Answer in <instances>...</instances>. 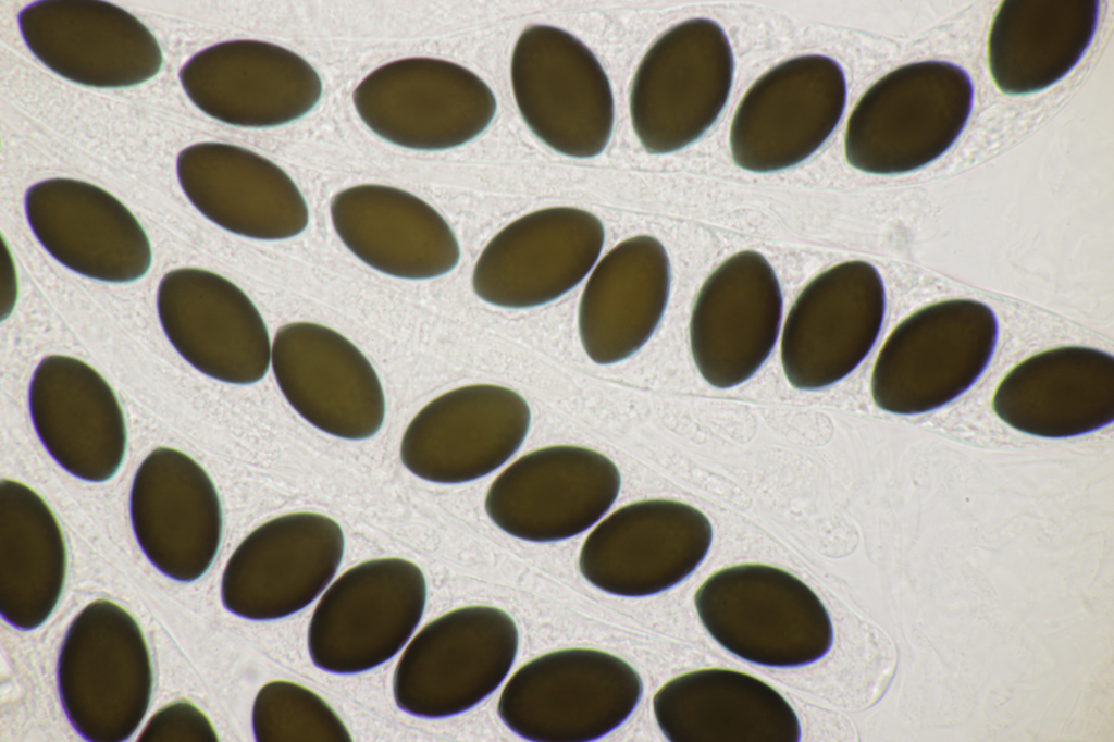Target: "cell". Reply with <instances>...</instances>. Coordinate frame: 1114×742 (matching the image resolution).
I'll list each match as a JSON object with an SVG mask.
<instances>
[{"mask_svg":"<svg viewBox=\"0 0 1114 742\" xmlns=\"http://www.w3.org/2000/svg\"><path fill=\"white\" fill-rule=\"evenodd\" d=\"M973 104L974 85L961 66L937 60L902 65L855 104L844 137L846 160L882 175L924 168L955 143Z\"/></svg>","mask_w":1114,"mask_h":742,"instance_id":"1","label":"cell"},{"mask_svg":"<svg viewBox=\"0 0 1114 742\" xmlns=\"http://www.w3.org/2000/svg\"><path fill=\"white\" fill-rule=\"evenodd\" d=\"M694 605L718 644L757 665L805 666L822 658L832 645L831 619L820 598L802 580L773 566L720 569L698 586Z\"/></svg>","mask_w":1114,"mask_h":742,"instance_id":"2","label":"cell"},{"mask_svg":"<svg viewBox=\"0 0 1114 742\" xmlns=\"http://www.w3.org/2000/svg\"><path fill=\"white\" fill-rule=\"evenodd\" d=\"M998 335L994 312L978 300H943L915 311L878 354L870 382L876 406L895 415L945 406L983 373Z\"/></svg>","mask_w":1114,"mask_h":742,"instance_id":"3","label":"cell"},{"mask_svg":"<svg viewBox=\"0 0 1114 742\" xmlns=\"http://www.w3.org/2000/svg\"><path fill=\"white\" fill-rule=\"evenodd\" d=\"M642 693L640 675L618 656L566 648L521 666L505 684L497 713L529 741L586 742L622 725Z\"/></svg>","mask_w":1114,"mask_h":742,"instance_id":"4","label":"cell"},{"mask_svg":"<svg viewBox=\"0 0 1114 742\" xmlns=\"http://www.w3.org/2000/svg\"><path fill=\"white\" fill-rule=\"evenodd\" d=\"M57 677L64 712L84 739H128L152 690L149 652L135 619L110 601L87 605L65 634Z\"/></svg>","mask_w":1114,"mask_h":742,"instance_id":"5","label":"cell"},{"mask_svg":"<svg viewBox=\"0 0 1114 742\" xmlns=\"http://www.w3.org/2000/svg\"><path fill=\"white\" fill-rule=\"evenodd\" d=\"M733 53L725 30L708 18L684 21L647 50L630 89L632 127L649 153H669L698 139L727 103Z\"/></svg>","mask_w":1114,"mask_h":742,"instance_id":"6","label":"cell"},{"mask_svg":"<svg viewBox=\"0 0 1114 742\" xmlns=\"http://www.w3.org/2000/svg\"><path fill=\"white\" fill-rule=\"evenodd\" d=\"M518 646L517 626L504 610H450L426 623L403 652L393 679L396 705L428 719L469 710L504 681Z\"/></svg>","mask_w":1114,"mask_h":742,"instance_id":"7","label":"cell"},{"mask_svg":"<svg viewBox=\"0 0 1114 742\" xmlns=\"http://www.w3.org/2000/svg\"><path fill=\"white\" fill-rule=\"evenodd\" d=\"M510 77L523 121L545 145L578 159L604 151L614 128V95L602 64L579 38L550 25L527 27L512 51Z\"/></svg>","mask_w":1114,"mask_h":742,"instance_id":"8","label":"cell"},{"mask_svg":"<svg viewBox=\"0 0 1114 742\" xmlns=\"http://www.w3.org/2000/svg\"><path fill=\"white\" fill-rule=\"evenodd\" d=\"M425 602L424 574L410 560L377 558L349 568L313 610L308 629L312 663L338 675L384 664L410 639Z\"/></svg>","mask_w":1114,"mask_h":742,"instance_id":"9","label":"cell"},{"mask_svg":"<svg viewBox=\"0 0 1114 742\" xmlns=\"http://www.w3.org/2000/svg\"><path fill=\"white\" fill-rule=\"evenodd\" d=\"M352 101L379 137L422 151L447 150L474 139L496 112L495 96L479 75L430 57L379 66L358 84Z\"/></svg>","mask_w":1114,"mask_h":742,"instance_id":"10","label":"cell"},{"mask_svg":"<svg viewBox=\"0 0 1114 742\" xmlns=\"http://www.w3.org/2000/svg\"><path fill=\"white\" fill-rule=\"evenodd\" d=\"M845 100V76L833 59L807 54L778 64L737 108L729 138L734 162L753 172L802 162L831 135Z\"/></svg>","mask_w":1114,"mask_h":742,"instance_id":"11","label":"cell"},{"mask_svg":"<svg viewBox=\"0 0 1114 742\" xmlns=\"http://www.w3.org/2000/svg\"><path fill=\"white\" fill-rule=\"evenodd\" d=\"M884 311V285L872 264L846 261L817 275L784 322L781 363L790 384L813 391L849 375L875 345Z\"/></svg>","mask_w":1114,"mask_h":742,"instance_id":"12","label":"cell"},{"mask_svg":"<svg viewBox=\"0 0 1114 742\" xmlns=\"http://www.w3.org/2000/svg\"><path fill=\"white\" fill-rule=\"evenodd\" d=\"M344 546L341 525L325 515L301 511L273 518L231 555L222 574V603L250 620L294 615L331 582Z\"/></svg>","mask_w":1114,"mask_h":742,"instance_id":"13","label":"cell"},{"mask_svg":"<svg viewBox=\"0 0 1114 742\" xmlns=\"http://www.w3.org/2000/svg\"><path fill=\"white\" fill-rule=\"evenodd\" d=\"M617 466L593 449L555 445L528 453L491 484L484 507L506 533L531 542L575 536L618 497Z\"/></svg>","mask_w":1114,"mask_h":742,"instance_id":"14","label":"cell"},{"mask_svg":"<svg viewBox=\"0 0 1114 742\" xmlns=\"http://www.w3.org/2000/svg\"><path fill=\"white\" fill-rule=\"evenodd\" d=\"M711 541V523L697 508L669 499L635 502L615 510L586 536L579 568L602 591L649 596L688 578Z\"/></svg>","mask_w":1114,"mask_h":742,"instance_id":"15","label":"cell"},{"mask_svg":"<svg viewBox=\"0 0 1114 742\" xmlns=\"http://www.w3.org/2000/svg\"><path fill=\"white\" fill-rule=\"evenodd\" d=\"M604 240L601 220L589 211L552 207L528 213L485 246L473 269V290L498 307L545 305L585 277Z\"/></svg>","mask_w":1114,"mask_h":742,"instance_id":"16","label":"cell"},{"mask_svg":"<svg viewBox=\"0 0 1114 742\" xmlns=\"http://www.w3.org/2000/svg\"><path fill=\"white\" fill-rule=\"evenodd\" d=\"M525 399L494 384L466 385L426 404L408 424L400 459L414 475L457 484L503 466L521 446L530 428Z\"/></svg>","mask_w":1114,"mask_h":742,"instance_id":"17","label":"cell"},{"mask_svg":"<svg viewBox=\"0 0 1114 742\" xmlns=\"http://www.w3.org/2000/svg\"><path fill=\"white\" fill-rule=\"evenodd\" d=\"M178 78L190 101L222 123L248 128L288 124L320 101L323 84L298 53L276 44L237 39L193 55Z\"/></svg>","mask_w":1114,"mask_h":742,"instance_id":"18","label":"cell"},{"mask_svg":"<svg viewBox=\"0 0 1114 742\" xmlns=\"http://www.w3.org/2000/svg\"><path fill=\"white\" fill-rule=\"evenodd\" d=\"M157 309L172 346L205 375L248 385L267 374L272 347L265 322L224 276L197 268L172 270L160 281Z\"/></svg>","mask_w":1114,"mask_h":742,"instance_id":"19","label":"cell"},{"mask_svg":"<svg viewBox=\"0 0 1114 742\" xmlns=\"http://www.w3.org/2000/svg\"><path fill=\"white\" fill-rule=\"evenodd\" d=\"M32 53L58 75L95 88H125L152 78L163 54L151 32L107 1H36L17 16Z\"/></svg>","mask_w":1114,"mask_h":742,"instance_id":"20","label":"cell"},{"mask_svg":"<svg viewBox=\"0 0 1114 742\" xmlns=\"http://www.w3.org/2000/svg\"><path fill=\"white\" fill-rule=\"evenodd\" d=\"M271 361L288 404L317 429L346 440L369 438L381 429L385 396L380 379L341 333L306 321L282 325Z\"/></svg>","mask_w":1114,"mask_h":742,"instance_id":"21","label":"cell"},{"mask_svg":"<svg viewBox=\"0 0 1114 742\" xmlns=\"http://www.w3.org/2000/svg\"><path fill=\"white\" fill-rule=\"evenodd\" d=\"M782 314L778 277L757 251H740L704 282L693 307L690 345L706 382L718 388L753 376L776 345Z\"/></svg>","mask_w":1114,"mask_h":742,"instance_id":"22","label":"cell"},{"mask_svg":"<svg viewBox=\"0 0 1114 742\" xmlns=\"http://www.w3.org/2000/svg\"><path fill=\"white\" fill-rule=\"evenodd\" d=\"M136 540L169 578L190 582L213 562L222 537V508L206 470L185 453L153 449L139 465L129 496Z\"/></svg>","mask_w":1114,"mask_h":742,"instance_id":"23","label":"cell"},{"mask_svg":"<svg viewBox=\"0 0 1114 742\" xmlns=\"http://www.w3.org/2000/svg\"><path fill=\"white\" fill-rule=\"evenodd\" d=\"M25 213L40 245L62 265L89 279L126 283L152 261L148 236L109 191L74 178H49L25 194Z\"/></svg>","mask_w":1114,"mask_h":742,"instance_id":"24","label":"cell"},{"mask_svg":"<svg viewBox=\"0 0 1114 742\" xmlns=\"http://www.w3.org/2000/svg\"><path fill=\"white\" fill-rule=\"evenodd\" d=\"M29 413L48 454L66 472L104 482L120 469L127 443L119 399L103 376L65 355L45 357L28 391Z\"/></svg>","mask_w":1114,"mask_h":742,"instance_id":"25","label":"cell"},{"mask_svg":"<svg viewBox=\"0 0 1114 742\" xmlns=\"http://www.w3.org/2000/svg\"><path fill=\"white\" fill-rule=\"evenodd\" d=\"M180 185L208 220L239 236L281 240L300 234L309 210L292 177L268 158L224 143H200L176 161Z\"/></svg>","mask_w":1114,"mask_h":742,"instance_id":"26","label":"cell"},{"mask_svg":"<svg viewBox=\"0 0 1114 742\" xmlns=\"http://www.w3.org/2000/svg\"><path fill=\"white\" fill-rule=\"evenodd\" d=\"M992 407L1029 435L1062 438L1100 430L1114 420V357L1085 346L1036 354L1003 378Z\"/></svg>","mask_w":1114,"mask_h":742,"instance_id":"27","label":"cell"},{"mask_svg":"<svg viewBox=\"0 0 1114 742\" xmlns=\"http://www.w3.org/2000/svg\"><path fill=\"white\" fill-rule=\"evenodd\" d=\"M334 230L362 262L384 274L426 280L451 271L460 258L458 240L431 205L404 189L361 184L331 200Z\"/></svg>","mask_w":1114,"mask_h":742,"instance_id":"28","label":"cell"},{"mask_svg":"<svg viewBox=\"0 0 1114 742\" xmlns=\"http://www.w3.org/2000/svg\"><path fill=\"white\" fill-rule=\"evenodd\" d=\"M653 710L671 742H796L802 735L789 702L770 684L738 670L680 675L655 693Z\"/></svg>","mask_w":1114,"mask_h":742,"instance_id":"29","label":"cell"},{"mask_svg":"<svg viewBox=\"0 0 1114 742\" xmlns=\"http://www.w3.org/2000/svg\"><path fill=\"white\" fill-rule=\"evenodd\" d=\"M670 290V263L653 236L622 240L597 263L583 289L579 334L586 355L611 364L636 353L653 335Z\"/></svg>","mask_w":1114,"mask_h":742,"instance_id":"30","label":"cell"},{"mask_svg":"<svg viewBox=\"0 0 1114 742\" xmlns=\"http://www.w3.org/2000/svg\"><path fill=\"white\" fill-rule=\"evenodd\" d=\"M1099 1L1007 0L988 37V63L1004 94L1037 92L1063 78L1094 36Z\"/></svg>","mask_w":1114,"mask_h":742,"instance_id":"31","label":"cell"},{"mask_svg":"<svg viewBox=\"0 0 1114 742\" xmlns=\"http://www.w3.org/2000/svg\"><path fill=\"white\" fill-rule=\"evenodd\" d=\"M66 547L46 502L22 482H0V608L23 631L44 623L65 581Z\"/></svg>","mask_w":1114,"mask_h":742,"instance_id":"32","label":"cell"},{"mask_svg":"<svg viewBox=\"0 0 1114 742\" xmlns=\"http://www.w3.org/2000/svg\"><path fill=\"white\" fill-rule=\"evenodd\" d=\"M252 729L259 742L351 741L342 719L321 696L286 680L268 682L259 690Z\"/></svg>","mask_w":1114,"mask_h":742,"instance_id":"33","label":"cell"},{"mask_svg":"<svg viewBox=\"0 0 1114 742\" xmlns=\"http://www.w3.org/2000/svg\"><path fill=\"white\" fill-rule=\"evenodd\" d=\"M138 741H218L208 717L188 701H176L154 713Z\"/></svg>","mask_w":1114,"mask_h":742,"instance_id":"34","label":"cell"}]
</instances>
